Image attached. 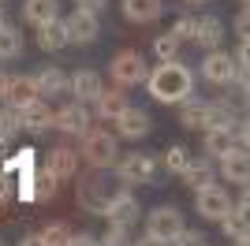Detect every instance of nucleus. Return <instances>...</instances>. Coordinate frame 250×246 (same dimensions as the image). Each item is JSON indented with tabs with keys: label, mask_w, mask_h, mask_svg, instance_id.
<instances>
[{
	"label": "nucleus",
	"mask_w": 250,
	"mask_h": 246,
	"mask_svg": "<svg viewBox=\"0 0 250 246\" xmlns=\"http://www.w3.org/2000/svg\"><path fill=\"white\" fill-rule=\"evenodd\" d=\"M38 45H42L45 52H60L63 45H71V41H67V30H63V19H52V22H45V26H38Z\"/></svg>",
	"instance_id": "obj_23"
},
{
	"label": "nucleus",
	"mask_w": 250,
	"mask_h": 246,
	"mask_svg": "<svg viewBox=\"0 0 250 246\" xmlns=\"http://www.w3.org/2000/svg\"><path fill=\"white\" fill-rule=\"evenodd\" d=\"M19 123L26 131H49L52 123H56V112L45 104V97H38V101H30L26 108H19Z\"/></svg>",
	"instance_id": "obj_14"
},
{
	"label": "nucleus",
	"mask_w": 250,
	"mask_h": 246,
	"mask_svg": "<svg viewBox=\"0 0 250 246\" xmlns=\"http://www.w3.org/2000/svg\"><path fill=\"white\" fill-rule=\"evenodd\" d=\"M22 52V34L15 30V26H0V60H15Z\"/></svg>",
	"instance_id": "obj_27"
},
{
	"label": "nucleus",
	"mask_w": 250,
	"mask_h": 246,
	"mask_svg": "<svg viewBox=\"0 0 250 246\" xmlns=\"http://www.w3.org/2000/svg\"><path fill=\"white\" fill-rule=\"evenodd\" d=\"M4 93H8V75L0 71V101H4Z\"/></svg>",
	"instance_id": "obj_44"
},
{
	"label": "nucleus",
	"mask_w": 250,
	"mask_h": 246,
	"mask_svg": "<svg viewBox=\"0 0 250 246\" xmlns=\"http://www.w3.org/2000/svg\"><path fill=\"white\" fill-rule=\"evenodd\" d=\"M0 246H4V243H0Z\"/></svg>",
	"instance_id": "obj_50"
},
{
	"label": "nucleus",
	"mask_w": 250,
	"mask_h": 246,
	"mask_svg": "<svg viewBox=\"0 0 250 246\" xmlns=\"http://www.w3.org/2000/svg\"><path fill=\"white\" fill-rule=\"evenodd\" d=\"M0 26H4V8H0Z\"/></svg>",
	"instance_id": "obj_46"
},
{
	"label": "nucleus",
	"mask_w": 250,
	"mask_h": 246,
	"mask_svg": "<svg viewBox=\"0 0 250 246\" xmlns=\"http://www.w3.org/2000/svg\"><path fill=\"white\" fill-rule=\"evenodd\" d=\"M194 209H198L202 220H217L220 224V220L231 213V194L224 186L209 183V186H202V190H194Z\"/></svg>",
	"instance_id": "obj_3"
},
{
	"label": "nucleus",
	"mask_w": 250,
	"mask_h": 246,
	"mask_svg": "<svg viewBox=\"0 0 250 246\" xmlns=\"http://www.w3.org/2000/svg\"><path fill=\"white\" fill-rule=\"evenodd\" d=\"M187 161H190V157H187V149H183V145H172V149H165V168H168V172H183V168H187Z\"/></svg>",
	"instance_id": "obj_34"
},
{
	"label": "nucleus",
	"mask_w": 250,
	"mask_h": 246,
	"mask_svg": "<svg viewBox=\"0 0 250 246\" xmlns=\"http://www.w3.org/2000/svg\"><path fill=\"white\" fill-rule=\"evenodd\" d=\"M194 26H198V19H194V15H183V19H176L172 34H176L179 41H187V38H194Z\"/></svg>",
	"instance_id": "obj_37"
},
{
	"label": "nucleus",
	"mask_w": 250,
	"mask_h": 246,
	"mask_svg": "<svg viewBox=\"0 0 250 246\" xmlns=\"http://www.w3.org/2000/svg\"><path fill=\"white\" fill-rule=\"evenodd\" d=\"M30 101H38V86H34V75H11L8 79V93H4V104L8 108H26Z\"/></svg>",
	"instance_id": "obj_12"
},
{
	"label": "nucleus",
	"mask_w": 250,
	"mask_h": 246,
	"mask_svg": "<svg viewBox=\"0 0 250 246\" xmlns=\"http://www.w3.org/2000/svg\"><path fill=\"white\" fill-rule=\"evenodd\" d=\"M146 86H149V93H153V101L183 104L190 93H194V75L179 60H168V63H161V67H153V71L146 75Z\"/></svg>",
	"instance_id": "obj_1"
},
{
	"label": "nucleus",
	"mask_w": 250,
	"mask_h": 246,
	"mask_svg": "<svg viewBox=\"0 0 250 246\" xmlns=\"http://www.w3.org/2000/svg\"><path fill=\"white\" fill-rule=\"evenodd\" d=\"M108 216V224H120V227H131L142 216V205H138V198L131 194V190H120V194H108V202H104V213Z\"/></svg>",
	"instance_id": "obj_8"
},
{
	"label": "nucleus",
	"mask_w": 250,
	"mask_h": 246,
	"mask_svg": "<svg viewBox=\"0 0 250 246\" xmlns=\"http://www.w3.org/2000/svg\"><path fill=\"white\" fill-rule=\"evenodd\" d=\"M97 116L101 120H116V116L127 108V93L124 90H101V97H97Z\"/></svg>",
	"instance_id": "obj_25"
},
{
	"label": "nucleus",
	"mask_w": 250,
	"mask_h": 246,
	"mask_svg": "<svg viewBox=\"0 0 250 246\" xmlns=\"http://www.w3.org/2000/svg\"><path fill=\"white\" fill-rule=\"evenodd\" d=\"M179 123H183L187 131H198V127H206V101H194V97H187V101H183V108H179Z\"/></svg>",
	"instance_id": "obj_26"
},
{
	"label": "nucleus",
	"mask_w": 250,
	"mask_h": 246,
	"mask_svg": "<svg viewBox=\"0 0 250 246\" xmlns=\"http://www.w3.org/2000/svg\"><path fill=\"white\" fill-rule=\"evenodd\" d=\"M153 172H157V164H153V157H146V153H127V157H120V161H116V175H120L127 186L149 183V179H153Z\"/></svg>",
	"instance_id": "obj_7"
},
{
	"label": "nucleus",
	"mask_w": 250,
	"mask_h": 246,
	"mask_svg": "<svg viewBox=\"0 0 250 246\" xmlns=\"http://www.w3.org/2000/svg\"><path fill=\"white\" fill-rule=\"evenodd\" d=\"M22 19L34 22V26H45V22L60 19V4L56 0H26L22 4Z\"/></svg>",
	"instance_id": "obj_21"
},
{
	"label": "nucleus",
	"mask_w": 250,
	"mask_h": 246,
	"mask_svg": "<svg viewBox=\"0 0 250 246\" xmlns=\"http://www.w3.org/2000/svg\"><path fill=\"white\" fill-rule=\"evenodd\" d=\"M52 127L63 131V134H86V131H90V112H86V104L75 101V104H67V108H60Z\"/></svg>",
	"instance_id": "obj_13"
},
{
	"label": "nucleus",
	"mask_w": 250,
	"mask_h": 246,
	"mask_svg": "<svg viewBox=\"0 0 250 246\" xmlns=\"http://www.w3.org/2000/svg\"><path fill=\"white\" fill-rule=\"evenodd\" d=\"M56 190H60V179L52 172H38V179H34V202H52L56 198Z\"/></svg>",
	"instance_id": "obj_29"
},
{
	"label": "nucleus",
	"mask_w": 250,
	"mask_h": 246,
	"mask_svg": "<svg viewBox=\"0 0 250 246\" xmlns=\"http://www.w3.org/2000/svg\"><path fill=\"white\" fill-rule=\"evenodd\" d=\"M112 82L120 86V90H127V86H138V82H146V60H142L135 49L120 52V56L112 60Z\"/></svg>",
	"instance_id": "obj_6"
},
{
	"label": "nucleus",
	"mask_w": 250,
	"mask_h": 246,
	"mask_svg": "<svg viewBox=\"0 0 250 246\" xmlns=\"http://www.w3.org/2000/svg\"><path fill=\"white\" fill-rule=\"evenodd\" d=\"M202 149H206V157H228L231 149H235V138H231V127L228 131H206V138H202Z\"/></svg>",
	"instance_id": "obj_24"
},
{
	"label": "nucleus",
	"mask_w": 250,
	"mask_h": 246,
	"mask_svg": "<svg viewBox=\"0 0 250 246\" xmlns=\"http://www.w3.org/2000/svg\"><path fill=\"white\" fill-rule=\"evenodd\" d=\"M19 131H22L19 112H15V108H4V112H0V149H4V145H8Z\"/></svg>",
	"instance_id": "obj_31"
},
{
	"label": "nucleus",
	"mask_w": 250,
	"mask_h": 246,
	"mask_svg": "<svg viewBox=\"0 0 250 246\" xmlns=\"http://www.w3.org/2000/svg\"><path fill=\"white\" fill-rule=\"evenodd\" d=\"M149 127H153L149 112H146V108H135V104H127L124 112L116 116V134H120V138H127V142H138V138H146Z\"/></svg>",
	"instance_id": "obj_9"
},
{
	"label": "nucleus",
	"mask_w": 250,
	"mask_h": 246,
	"mask_svg": "<svg viewBox=\"0 0 250 246\" xmlns=\"http://www.w3.org/2000/svg\"><path fill=\"white\" fill-rule=\"evenodd\" d=\"M75 168H79V153H75V149H67V145H56V149H49L45 172H52L56 179H71Z\"/></svg>",
	"instance_id": "obj_15"
},
{
	"label": "nucleus",
	"mask_w": 250,
	"mask_h": 246,
	"mask_svg": "<svg viewBox=\"0 0 250 246\" xmlns=\"http://www.w3.org/2000/svg\"><path fill=\"white\" fill-rule=\"evenodd\" d=\"M19 246H49L42 235H26V239H19Z\"/></svg>",
	"instance_id": "obj_41"
},
{
	"label": "nucleus",
	"mask_w": 250,
	"mask_h": 246,
	"mask_svg": "<svg viewBox=\"0 0 250 246\" xmlns=\"http://www.w3.org/2000/svg\"><path fill=\"white\" fill-rule=\"evenodd\" d=\"M183 213H179L176 205H161V209H153V213L146 216V235L161 239V243H172V239L183 231Z\"/></svg>",
	"instance_id": "obj_4"
},
{
	"label": "nucleus",
	"mask_w": 250,
	"mask_h": 246,
	"mask_svg": "<svg viewBox=\"0 0 250 246\" xmlns=\"http://www.w3.org/2000/svg\"><path fill=\"white\" fill-rule=\"evenodd\" d=\"M63 30H67V41L71 45H90V41H97V34H101V19H97V11L90 8H75L67 19H63Z\"/></svg>",
	"instance_id": "obj_5"
},
{
	"label": "nucleus",
	"mask_w": 250,
	"mask_h": 246,
	"mask_svg": "<svg viewBox=\"0 0 250 246\" xmlns=\"http://www.w3.org/2000/svg\"><path fill=\"white\" fill-rule=\"evenodd\" d=\"M247 26H250V11L243 8V11H239V22H235V30H239V41H247Z\"/></svg>",
	"instance_id": "obj_39"
},
{
	"label": "nucleus",
	"mask_w": 250,
	"mask_h": 246,
	"mask_svg": "<svg viewBox=\"0 0 250 246\" xmlns=\"http://www.w3.org/2000/svg\"><path fill=\"white\" fill-rule=\"evenodd\" d=\"M247 209H250V198H247V190H243V198H239V205H235V213H243V216H247Z\"/></svg>",
	"instance_id": "obj_43"
},
{
	"label": "nucleus",
	"mask_w": 250,
	"mask_h": 246,
	"mask_svg": "<svg viewBox=\"0 0 250 246\" xmlns=\"http://www.w3.org/2000/svg\"><path fill=\"white\" fill-rule=\"evenodd\" d=\"M243 4H247V0H243Z\"/></svg>",
	"instance_id": "obj_49"
},
{
	"label": "nucleus",
	"mask_w": 250,
	"mask_h": 246,
	"mask_svg": "<svg viewBox=\"0 0 250 246\" xmlns=\"http://www.w3.org/2000/svg\"><path fill=\"white\" fill-rule=\"evenodd\" d=\"M231 123H235L231 101H206V131H228Z\"/></svg>",
	"instance_id": "obj_19"
},
{
	"label": "nucleus",
	"mask_w": 250,
	"mask_h": 246,
	"mask_svg": "<svg viewBox=\"0 0 250 246\" xmlns=\"http://www.w3.org/2000/svg\"><path fill=\"white\" fill-rule=\"evenodd\" d=\"M202 79L213 82V86H228V82L235 79V60H231L224 49H213L206 56V63H202Z\"/></svg>",
	"instance_id": "obj_10"
},
{
	"label": "nucleus",
	"mask_w": 250,
	"mask_h": 246,
	"mask_svg": "<svg viewBox=\"0 0 250 246\" xmlns=\"http://www.w3.org/2000/svg\"><path fill=\"white\" fill-rule=\"evenodd\" d=\"M79 202H83L90 213L101 216V213H104V202H108V198L101 194V179H94V183H83V190H79Z\"/></svg>",
	"instance_id": "obj_28"
},
{
	"label": "nucleus",
	"mask_w": 250,
	"mask_h": 246,
	"mask_svg": "<svg viewBox=\"0 0 250 246\" xmlns=\"http://www.w3.org/2000/svg\"><path fill=\"white\" fill-rule=\"evenodd\" d=\"M71 235H75V231L63 224V220H56V224H49V227L42 231V239H45L49 246H67V243H71Z\"/></svg>",
	"instance_id": "obj_32"
},
{
	"label": "nucleus",
	"mask_w": 250,
	"mask_h": 246,
	"mask_svg": "<svg viewBox=\"0 0 250 246\" xmlns=\"http://www.w3.org/2000/svg\"><path fill=\"white\" fill-rule=\"evenodd\" d=\"M104 90V82L97 71H90V67H79V71L71 75V86H67V93H75V101L86 104V101H97Z\"/></svg>",
	"instance_id": "obj_11"
},
{
	"label": "nucleus",
	"mask_w": 250,
	"mask_h": 246,
	"mask_svg": "<svg viewBox=\"0 0 250 246\" xmlns=\"http://www.w3.org/2000/svg\"><path fill=\"white\" fill-rule=\"evenodd\" d=\"M168 246H209V239L202 235V231H190V227H183V231H179V235L172 239Z\"/></svg>",
	"instance_id": "obj_36"
},
{
	"label": "nucleus",
	"mask_w": 250,
	"mask_h": 246,
	"mask_svg": "<svg viewBox=\"0 0 250 246\" xmlns=\"http://www.w3.org/2000/svg\"><path fill=\"white\" fill-rule=\"evenodd\" d=\"M67 246H101V239H97V235H90V231H75Z\"/></svg>",
	"instance_id": "obj_38"
},
{
	"label": "nucleus",
	"mask_w": 250,
	"mask_h": 246,
	"mask_svg": "<svg viewBox=\"0 0 250 246\" xmlns=\"http://www.w3.org/2000/svg\"><path fill=\"white\" fill-rule=\"evenodd\" d=\"M179 45H183V41H179L172 30H168V34H161V38L153 41V52H157V60H161V63L176 60V56H179Z\"/></svg>",
	"instance_id": "obj_30"
},
{
	"label": "nucleus",
	"mask_w": 250,
	"mask_h": 246,
	"mask_svg": "<svg viewBox=\"0 0 250 246\" xmlns=\"http://www.w3.org/2000/svg\"><path fill=\"white\" fill-rule=\"evenodd\" d=\"M165 4L161 0H124V15L131 22H157Z\"/></svg>",
	"instance_id": "obj_22"
},
{
	"label": "nucleus",
	"mask_w": 250,
	"mask_h": 246,
	"mask_svg": "<svg viewBox=\"0 0 250 246\" xmlns=\"http://www.w3.org/2000/svg\"><path fill=\"white\" fill-rule=\"evenodd\" d=\"M101 246H135V239L127 235V227L112 224V227H108V231L101 235Z\"/></svg>",
	"instance_id": "obj_35"
},
{
	"label": "nucleus",
	"mask_w": 250,
	"mask_h": 246,
	"mask_svg": "<svg viewBox=\"0 0 250 246\" xmlns=\"http://www.w3.org/2000/svg\"><path fill=\"white\" fill-rule=\"evenodd\" d=\"M187 4H206V0H187Z\"/></svg>",
	"instance_id": "obj_47"
},
{
	"label": "nucleus",
	"mask_w": 250,
	"mask_h": 246,
	"mask_svg": "<svg viewBox=\"0 0 250 246\" xmlns=\"http://www.w3.org/2000/svg\"><path fill=\"white\" fill-rule=\"evenodd\" d=\"M183 183L190 186V190H202V186L213 183V175H217V168H213V157H198V161H187V168H183Z\"/></svg>",
	"instance_id": "obj_17"
},
{
	"label": "nucleus",
	"mask_w": 250,
	"mask_h": 246,
	"mask_svg": "<svg viewBox=\"0 0 250 246\" xmlns=\"http://www.w3.org/2000/svg\"><path fill=\"white\" fill-rule=\"evenodd\" d=\"M34 86H38V97H52V93H67L71 79L60 67H42V71L34 75Z\"/></svg>",
	"instance_id": "obj_18"
},
{
	"label": "nucleus",
	"mask_w": 250,
	"mask_h": 246,
	"mask_svg": "<svg viewBox=\"0 0 250 246\" xmlns=\"http://www.w3.org/2000/svg\"><path fill=\"white\" fill-rule=\"evenodd\" d=\"M220 231H224L228 239H243V235H247V216L231 209V213L224 216V220H220Z\"/></svg>",
	"instance_id": "obj_33"
},
{
	"label": "nucleus",
	"mask_w": 250,
	"mask_h": 246,
	"mask_svg": "<svg viewBox=\"0 0 250 246\" xmlns=\"http://www.w3.org/2000/svg\"><path fill=\"white\" fill-rule=\"evenodd\" d=\"M231 246H250V235H243V239H231Z\"/></svg>",
	"instance_id": "obj_45"
},
{
	"label": "nucleus",
	"mask_w": 250,
	"mask_h": 246,
	"mask_svg": "<svg viewBox=\"0 0 250 246\" xmlns=\"http://www.w3.org/2000/svg\"><path fill=\"white\" fill-rule=\"evenodd\" d=\"M135 246H168V243H161V239H153V235H142Z\"/></svg>",
	"instance_id": "obj_42"
},
{
	"label": "nucleus",
	"mask_w": 250,
	"mask_h": 246,
	"mask_svg": "<svg viewBox=\"0 0 250 246\" xmlns=\"http://www.w3.org/2000/svg\"><path fill=\"white\" fill-rule=\"evenodd\" d=\"M194 41H198V45H206L209 52L220 49V41H224V22H220L217 15H202L198 26H194Z\"/></svg>",
	"instance_id": "obj_20"
},
{
	"label": "nucleus",
	"mask_w": 250,
	"mask_h": 246,
	"mask_svg": "<svg viewBox=\"0 0 250 246\" xmlns=\"http://www.w3.org/2000/svg\"><path fill=\"white\" fill-rule=\"evenodd\" d=\"M0 8H4V0H0Z\"/></svg>",
	"instance_id": "obj_48"
},
{
	"label": "nucleus",
	"mask_w": 250,
	"mask_h": 246,
	"mask_svg": "<svg viewBox=\"0 0 250 246\" xmlns=\"http://www.w3.org/2000/svg\"><path fill=\"white\" fill-rule=\"evenodd\" d=\"M86 164L90 168H108V164H116V134L108 131H86L83 134V153Z\"/></svg>",
	"instance_id": "obj_2"
},
{
	"label": "nucleus",
	"mask_w": 250,
	"mask_h": 246,
	"mask_svg": "<svg viewBox=\"0 0 250 246\" xmlns=\"http://www.w3.org/2000/svg\"><path fill=\"white\" fill-rule=\"evenodd\" d=\"M220 175H224L228 183H235V186H247L250 183V161H247V153L231 149L228 157H220Z\"/></svg>",
	"instance_id": "obj_16"
},
{
	"label": "nucleus",
	"mask_w": 250,
	"mask_h": 246,
	"mask_svg": "<svg viewBox=\"0 0 250 246\" xmlns=\"http://www.w3.org/2000/svg\"><path fill=\"white\" fill-rule=\"evenodd\" d=\"M79 8H90V11H101V8H108V0H79Z\"/></svg>",
	"instance_id": "obj_40"
}]
</instances>
